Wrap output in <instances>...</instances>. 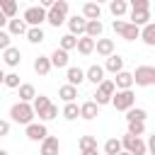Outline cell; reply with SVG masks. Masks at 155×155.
<instances>
[{"mask_svg": "<svg viewBox=\"0 0 155 155\" xmlns=\"http://www.w3.org/2000/svg\"><path fill=\"white\" fill-rule=\"evenodd\" d=\"M126 2H128L131 10H136V7H150V0H126Z\"/></svg>", "mask_w": 155, "mask_h": 155, "instance_id": "cell-42", "label": "cell"}, {"mask_svg": "<svg viewBox=\"0 0 155 155\" xmlns=\"http://www.w3.org/2000/svg\"><path fill=\"white\" fill-rule=\"evenodd\" d=\"M102 31H104L102 19H87V24H85V34H87V36L99 39V36H102Z\"/></svg>", "mask_w": 155, "mask_h": 155, "instance_id": "cell-26", "label": "cell"}, {"mask_svg": "<svg viewBox=\"0 0 155 155\" xmlns=\"http://www.w3.org/2000/svg\"><path fill=\"white\" fill-rule=\"evenodd\" d=\"M48 61H51V68H68V51L56 46V51L48 56Z\"/></svg>", "mask_w": 155, "mask_h": 155, "instance_id": "cell-23", "label": "cell"}, {"mask_svg": "<svg viewBox=\"0 0 155 155\" xmlns=\"http://www.w3.org/2000/svg\"><path fill=\"white\" fill-rule=\"evenodd\" d=\"M114 87H116V90H131V87H133V75H131L128 70L114 73Z\"/></svg>", "mask_w": 155, "mask_h": 155, "instance_id": "cell-17", "label": "cell"}, {"mask_svg": "<svg viewBox=\"0 0 155 155\" xmlns=\"http://www.w3.org/2000/svg\"><path fill=\"white\" fill-rule=\"evenodd\" d=\"M97 116H99V104H97L94 99H87V102L80 104V119L92 121V119H97Z\"/></svg>", "mask_w": 155, "mask_h": 155, "instance_id": "cell-12", "label": "cell"}, {"mask_svg": "<svg viewBox=\"0 0 155 155\" xmlns=\"http://www.w3.org/2000/svg\"><path fill=\"white\" fill-rule=\"evenodd\" d=\"M85 80H87V82H92V85L97 87V85L104 80V68H102V65H97V63H94V65H90V68L85 70Z\"/></svg>", "mask_w": 155, "mask_h": 155, "instance_id": "cell-22", "label": "cell"}, {"mask_svg": "<svg viewBox=\"0 0 155 155\" xmlns=\"http://www.w3.org/2000/svg\"><path fill=\"white\" fill-rule=\"evenodd\" d=\"M121 150H128L131 155H145V153H148V145H145L143 136H131V133H126V136L121 138Z\"/></svg>", "mask_w": 155, "mask_h": 155, "instance_id": "cell-5", "label": "cell"}, {"mask_svg": "<svg viewBox=\"0 0 155 155\" xmlns=\"http://www.w3.org/2000/svg\"><path fill=\"white\" fill-rule=\"evenodd\" d=\"M114 80H109V78H104L99 85H97V92H94V102L99 104V107H104V104H109V99H111V94H114Z\"/></svg>", "mask_w": 155, "mask_h": 155, "instance_id": "cell-8", "label": "cell"}, {"mask_svg": "<svg viewBox=\"0 0 155 155\" xmlns=\"http://www.w3.org/2000/svg\"><path fill=\"white\" fill-rule=\"evenodd\" d=\"M2 61H5V65L17 68V65L22 63V51H19V48H15V46H7V48L2 51Z\"/></svg>", "mask_w": 155, "mask_h": 155, "instance_id": "cell-16", "label": "cell"}, {"mask_svg": "<svg viewBox=\"0 0 155 155\" xmlns=\"http://www.w3.org/2000/svg\"><path fill=\"white\" fill-rule=\"evenodd\" d=\"M2 85H5V87H10V90H17V87H19V75H17V73H5Z\"/></svg>", "mask_w": 155, "mask_h": 155, "instance_id": "cell-38", "label": "cell"}, {"mask_svg": "<svg viewBox=\"0 0 155 155\" xmlns=\"http://www.w3.org/2000/svg\"><path fill=\"white\" fill-rule=\"evenodd\" d=\"M75 44H78V36H73V34H63L61 41H58V48H63V51H73Z\"/></svg>", "mask_w": 155, "mask_h": 155, "instance_id": "cell-35", "label": "cell"}, {"mask_svg": "<svg viewBox=\"0 0 155 155\" xmlns=\"http://www.w3.org/2000/svg\"><path fill=\"white\" fill-rule=\"evenodd\" d=\"M22 19H24V24H27V27H41V24L46 22V10H44L41 5L27 7V10H24V15H22Z\"/></svg>", "mask_w": 155, "mask_h": 155, "instance_id": "cell-7", "label": "cell"}, {"mask_svg": "<svg viewBox=\"0 0 155 155\" xmlns=\"http://www.w3.org/2000/svg\"><path fill=\"white\" fill-rule=\"evenodd\" d=\"M7 133H10V121L0 119V138H2V136H7Z\"/></svg>", "mask_w": 155, "mask_h": 155, "instance_id": "cell-43", "label": "cell"}, {"mask_svg": "<svg viewBox=\"0 0 155 155\" xmlns=\"http://www.w3.org/2000/svg\"><path fill=\"white\" fill-rule=\"evenodd\" d=\"M109 12L119 19V17H124L128 12V2L126 0H109Z\"/></svg>", "mask_w": 155, "mask_h": 155, "instance_id": "cell-30", "label": "cell"}, {"mask_svg": "<svg viewBox=\"0 0 155 155\" xmlns=\"http://www.w3.org/2000/svg\"><path fill=\"white\" fill-rule=\"evenodd\" d=\"M61 116H63L65 121H75V119L80 116V104H78V102H65V107H63Z\"/></svg>", "mask_w": 155, "mask_h": 155, "instance_id": "cell-29", "label": "cell"}, {"mask_svg": "<svg viewBox=\"0 0 155 155\" xmlns=\"http://www.w3.org/2000/svg\"><path fill=\"white\" fill-rule=\"evenodd\" d=\"M131 136H143L145 133V121H126Z\"/></svg>", "mask_w": 155, "mask_h": 155, "instance_id": "cell-36", "label": "cell"}, {"mask_svg": "<svg viewBox=\"0 0 155 155\" xmlns=\"http://www.w3.org/2000/svg\"><path fill=\"white\" fill-rule=\"evenodd\" d=\"M68 10H70V5H68V0H56L48 10H46V22L51 24V27H61V24H65V17H68Z\"/></svg>", "mask_w": 155, "mask_h": 155, "instance_id": "cell-1", "label": "cell"}, {"mask_svg": "<svg viewBox=\"0 0 155 155\" xmlns=\"http://www.w3.org/2000/svg\"><path fill=\"white\" fill-rule=\"evenodd\" d=\"M138 39H143V44H145V46H155V22H153V19H150L148 24H143V27H140Z\"/></svg>", "mask_w": 155, "mask_h": 155, "instance_id": "cell-20", "label": "cell"}, {"mask_svg": "<svg viewBox=\"0 0 155 155\" xmlns=\"http://www.w3.org/2000/svg\"><path fill=\"white\" fill-rule=\"evenodd\" d=\"M7 46H12V36H10L7 31H2V29H0V51H5Z\"/></svg>", "mask_w": 155, "mask_h": 155, "instance_id": "cell-40", "label": "cell"}, {"mask_svg": "<svg viewBox=\"0 0 155 155\" xmlns=\"http://www.w3.org/2000/svg\"><path fill=\"white\" fill-rule=\"evenodd\" d=\"M78 145H80V150H94L97 148V138L94 136H82Z\"/></svg>", "mask_w": 155, "mask_h": 155, "instance_id": "cell-39", "label": "cell"}, {"mask_svg": "<svg viewBox=\"0 0 155 155\" xmlns=\"http://www.w3.org/2000/svg\"><path fill=\"white\" fill-rule=\"evenodd\" d=\"M114 31L121 36V39H126V41H136L138 39V34H140V27H136V24H131V22H124V19H114Z\"/></svg>", "mask_w": 155, "mask_h": 155, "instance_id": "cell-6", "label": "cell"}, {"mask_svg": "<svg viewBox=\"0 0 155 155\" xmlns=\"http://www.w3.org/2000/svg\"><path fill=\"white\" fill-rule=\"evenodd\" d=\"M2 27H7V17H5V12L0 10V29H2Z\"/></svg>", "mask_w": 155, "mask_h": 155, "instance_id": "cell-45", "label": "cell"}, {"mask_svg": "<svg viewBox=\"0 0 155 155\" xmlns=\"http://www.w3.org/2000/svg\"><path fill=\"white\" fill-rule=\"evenodd\" d=\"M10 119L15 121V124H19V126H27V124H31L34 121V109H31V102H17V104H12L10 107Z\"/></svg>", "mask_w": 155, "mask_h": 155, "instance_id": "cell-2", "label": "cell"}, {"mask_svg": "<svg viewBox=\"0 0 155 155\" xmlns=\"http://www.w3.org/2000/svg\"><path fill=\"white\" fill-rule=\"evenodd\" d=\"M119 150H121V140H119V138H109V140L104 143V153H107V155H116Z\"/></svg>", "mask_w": 155, "mask_h": 155, "instance_id": "cell-37", "label": "cell"}, {"mask_svg": "<svg viewBox=\"0 0 155 155\" xmlns=\"http://www.w3.org/2000/svg\"><path fill=\"white\" fill-rule=\"evenodd\" d=\"M24 36H27V41H29V44H41V41L46 39V34H44V29H41V27H27Z\"/></svg>", "mask_w": 155, "mask_h": 155, "instance_id": "cell-31", "label": "cell"}, {"mask_svg": "<svg viewBox=\"0 0 155 155\" xmlns=\"http://www.w3.org/2000/svg\"><path fill=\"white\" fill-rule=\"evenodd\" d=\"M75 48H78V53H80V56H90V53H94V39H92V36H87V34H82V36H78Z\"/></svg>", "mask_w": 155, "mask_h": 155, "instance_id": "cell-18", "label": "cell"}, {"mask_svg": "<svg viewBox=\"0 0 155 155\" xmlns=\"http://www.w3.org/2000/svg\"><path fill=\"white\" fill-rule=\"evenodd\" d=\"M51 119H58V107L51 102L48 104V109H46V116H44V121H51Z\"/></svg>", "mask_w": 155, "mask_h": 155, "instance_id": "cell-41", "label": "cell"}, {"mask_svg": "<svg viewBox=\"0 0 155 155\" xmlns=\"http://www.w3.org/2000/svg\"><path fill=\"white\" fill-rule=\"evenodd\" d=\"M148 119V111L143 109V107H131V109H126V121H145Z\"/></svg>", "mask_w": 155, "mask_h": 155, "instance_id": "cell-32", "label": "cell"}, {"mask_svg": "<svg viewBox=\"0 0 155 155\" xmlns=\"http://www.w3.org/2000/svg\"><path fill=\"white\" fill-rule=\"evenodd\" d=\"M2 80H5V70L0 68V85H2Z\"/></svg>", "mask_w": 155, "mask_h": 155, "instance_id": "cell-47", "label": "cell"}, {"mask_svg": "<svg viewBox=\"0 0 155 155\" xmlns=\"http://www.w3.org/2000/svg\"><path fill=\"white\" fill-rule=\"evenodd\" d=\"M34 73L41 75V78H46V75L51 73V61H48V56H39V58H34Z\"/></svg>", "mask_w": 155, "mask_h": 155, "instance_id": "cell-27", "label": "cell"}, {"mask_svg": "<svg viewBox=\"0 0 155 155\" xmlns=\"http://www.w3.org/2000/svg\"><path fill=\"white\" fill-rule=\"evenodd\" d=\"M65 80H68V85L80 87V85L85 82V70L78 68V65H68V68H65Z\"/></svg>", "mask_w": 155, "mask_h": 155, "instance_id": "cell-14", "label": "cell"}, {"mask_svg": "<svg viewBox=\"0 0 155 155\" xmlns=\"http://www.w3.org/2000/svg\"><path fill=\"white\" fill-rule=\"evenodd\" d=\"M92 2H97V5H102V2H109V0H92Z\"/></svg>", "mask_w": 155, "mask_h": 155, "instance_id": "cell-49", "label": "cell"}, {"mask_svg": "<svg viewBox=\"0 0 155 155\" xmlns=\"http://www.w3.org/2000/svg\"><path fill=\"white\" fill-rule=\"evenodd\" d=\"M65 24H68V34H73V36H82V34H85V24H87V19H85L82 15H73V17H65Z\"/></svg>", "mask_w": 155, "mask_h": 155, "instance_id": "cell-11", "label": "cell"}, {"mask_svg": "<svg viewBox=\"0 0 155 155\" xmlns=\"http://www.w3.org/2000/svg\"><path fill=\"white\" fill-rule=\"evenodd\" d=\"M82 17H85V19H102V7L90 0V2L82 5Z\"/></svg>", "mask_w": 155, "mask_h": 155, "instance_id": "cell-25", "label": "cell"}, {"mask_svg": "<svg viewBox=\"0 0 155 155\" xmlns=\"http://www.w3.org/2000/svg\"><path fill=\"white\" fill-rule=\"evenodd\" d=\"M61 153V143L56 136H46L41 140V148H39V155H58Z\"/></svg>", "mask_w": 155, "mask_h": 155, "instance_id": "cell-13", "label": "cell"}, {"mask_svg": "<svg viewBox=\"0 0 155 155\" xmlns=\"http://www.w3.org/2000/svg\"><path fill=\"white\" fill-rule=\"evenodd\" d=\"M17 92H19V99H22V102H31V99L36 97V87H34L31 82H19Z\"/></svg>", "mask_w": 155, "mask_h": 155, "instance_id": "cell-28", "label": "cell"}, {"mask_svg": "<svg viewBox=\"0 0 155 155\" xmlns=\"http://www.w3.org/2000/svg\"><path fill=\"white\" fill-rule=\"evenodd\" d=\"M94 51H97V56H102V58H107V56H111L114 53V39H94Z\"/></svg>", "mask_w": 155, "mask_h": 155, "instance_id": "cell-19", "label": "cell"}, {"mask_svg": "<svg viewBox=\"0 0 155 155\" xmlns=\"http://www.w3.org/2000/svg\"><path fill=\"white\" fill-rule=\"evenodd\" d=\"M24 31H27L24 19H17V17H10V19H7V34H10V36H22Z\"/></svg>", "mask_w": 155, "mask_h": 155, "instance_id": "cell-24", "label": "cell"}, {"mask_svg": "<svg viewBox=\"0 0 155 155\" xmlns=\"http://www.w3.org/2000/svg\"><path fill=\"white\" fill-rule=\"evenodd\" d=\"M48 104H51V99H48L46 94H36V97L31 99V109H34V116H39V119L44 121V116H46V109H48Z\"/></svg>", "mask_w": 155, "mask_h": 155, "instance_id": "cell-15", "label": "cell"}, {"mask_svg": "<svg viewBox=\"0 0 155 155\" xmlns=\"http://www.w3.org/2000/svg\"><path fill=\"white\" fill-rule=\"evenodd\" d=\"M109 104H111L116 111H126V109H131V107L136 104V94H133V90H114Z\"/></svg>", "mask_w": 155, "mask_h": 155, "instance_id": "cell-3", "label": "cell"}, {"mask_svg": "<svg viewBox=\"0 0 155 155\" xmlns=\"http://www.w3.org/2000/svg\"><path fill=\"white\" fill-rule=\"evenodd\" d=\"M102 68H104V73H119V70H124V58L119 53H111V56H107Z\"/></svg>", "mask_w": 155, "mask_h": 155, "instance_id": "cell-21", "label": "cell"}, {"mask_svg": "<svg viewBox=\"0 0 155 155\" xmlns=\"http://www.w3.org/2000/svg\"><path fill=\"white\" fill-rule=\"evenodd\" d=\"M58 97L63 99V102H75V97H78V87L75 85H63L61 90H58Z\"/></svg>", "mask_w": 155, "mask_h": 155, "instance_id": "cell-33", "label": "cell"}, {"mask_svg": "<svg viewBox=\"0 0 155 155\" xmlns=\"http://www.w3.org/2000/svg\"><path fill=\"white\" fill-rule=\"evenodd\" d=\"M0 10L5 12V17H17V0H0Z\"/></svg>", "mask_w": 155, "mask_h": 155, "instance_id": "cell-34", "label": "cell"}, {"mask_svg": "<svg viewBox=\"0 0 155 155\" xmlns=\"http://www.w3.org/2000/svg\"><path fill=\"white\" fill-rule=\"evenodd\" d=\"M116 155H131V153H128V150H119Z\"/></svg>", "mask_w": 155, "mask_h": 155, "instance_id": "cell-48", "label": "cell"}, {"mask_svg": "<svg viewBox=\"0 0 155 155\" xmlns=\"http://www.w3.org/2000/svg\"><path fill=\"white\" fill-rule=\"evenodd\" d=\"M53 2H56V0H39V5H41V7H44V10H48V7H51V5H53Z\"/></svg>", "mask_w": 155, "mask_h": 155, "instance_id": "cell-44", "label": "cell"}, {"mask_svg": "<svg viewBox=\"0 0 155 155\" xmlns=\"http://www.w3.org/2000/svg\"><path fill=\"white\" fill-rule=\"evenodd\" d=\"M24 136H27L31 143H41V140L48 136V128H46L44 121H31V124L24 126Z\"/></svg>", "mask_w": 155, "mask_h": 155, "instance_id": "cell-9", "label": "cell"}, {"mask_svg": "<svg viewBox=\"0 0 155 155\" xmlns=\"http://www.w3.org/2000/svg\"><path fill=\"white\" fill-rule=\"evenodd\" d=\"M131 75H133V85H138V87H153L155 85V68L153 65H138Z\"/></svg>", "mask_w": 155, "mask_h": 155, "instance_id": "cell-4", "label": "cell"}, {"mask_svg": "<svg viewBox=\"0 0 155 155\" xmlns=\"http://www.w3.org/2000/svg\"><path fill=\"white\" fill-rule=\"evenodd\" d=\"M0 155H10V153H7V150H2V148H0Z\"/></svg>", "mask_w": 155, "mask_h": 155, "instance_id": "cell-50", "label": "cell"}, {"mask_svg": "<svg viewBox=\"0 0 155 155\" xmlns=\"http://www.w3.org/2000/svg\"><path fill=\"white\" fill-rule=\"evenodd\" d=\"M128 22L136 24V27H143L150 22V7H136V10H128Z\"/></svg>", "mask_w": 155, "mask_h": 155, "instance_id": "cell-10", "label": "cell"}, {"mask_svg": "<svg viewBox=\"0 0 155 155\" xmlns=\"http://www.w3.org/2000/svg\"><path fill=\"white\" fill-rule=\"evenodd\" d=\"M80 155H99V150L94 148V150H80Z\"/></svg>", "mask_w": 155, "mask_h": 155, "instance_id": "cell-46", "label": "cell"}]
</instances>
